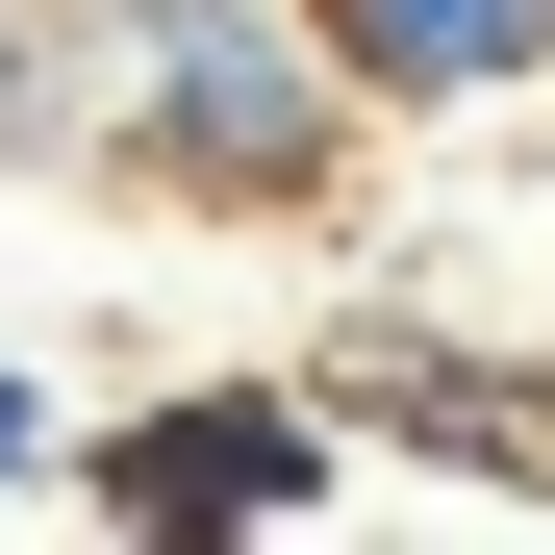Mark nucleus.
Listing matches in <instances>:
<instances>
[{"label":"nucleus","instance_id":"5","mask_svg":"<svg viewBox=\"0 0 555 555\" xmlns=\"http://www.w3.org/2000/svg\"><path fill=\"white\" fill-rule=\"evenodd\" d=\"M26 152H76V26L0 0V177H26Z\"/></svg>","mask_w":555,"mask_h":555},{"label":"nucleus","instance_id":"3","mask_svg":"<svg viewBox=\"0 0 555 555\" xmlns=\"http://www.w3.org/2000/svg\"><path fill=\"white\" fill-rule=\"evenodd\" d=\"M328 429H404V454H454V480H505V505H555V353H454V328H353L328 379H304Z\"/></svg>","mask_w":555,"mask_h":555},{"label":"nucleus","instance_id":"4","mask_svg":"<svg viewBox=\"0 0 555 555\" xmlns=\"http://www.w3.org/2000/svg\"><path fill=\"white\" fill-rule=\"evenodd\" d=\"M328 102L353 127H454V102H530L555 76V0H304Z\"/></svg>","mask_w":555,"mask_h":555},{"label":"nucleus","instance_id":"6","mask_svg":"<svg viewBox=\"0 0 555 555\" xmlns=\"http://www.w3.org/2000/svg\"><path fill=\"white\" fill-rule=\"evenodd\" d=\"M51 454H76V429H51V379L0 353V505H51Z\"/></svg>","mask_w":555,"mask_h":555},{"label":"nucleus","instance_id":"2","mask_svg":"<svg viewBox=\"0 0 555 555\" xmlns=\"http://www.w3.org/2000/svg\"><path fill=\"white\" fill-rule=\"evenodd\" d=\"M51 505L102 530V555H278L304 505H353V429L304 379H152L51 454Z\"/></svg>","mask_w":555,"mask_h":555},{"label":"nucleus","instance_id":"1","mask_svg":"<svg viewBox=\"0 0 555 555\" xmlns=\"http://www.w3.org/2000/svg\"><path fill=\"white\" fill-rule=\"evenodd\" d=\"M76 76H102V177H152V203L203 228H304L353 177V102L304 51V0H76Z\"/></svg>","mask_w":555,"mask_h":555}]
</instances>
